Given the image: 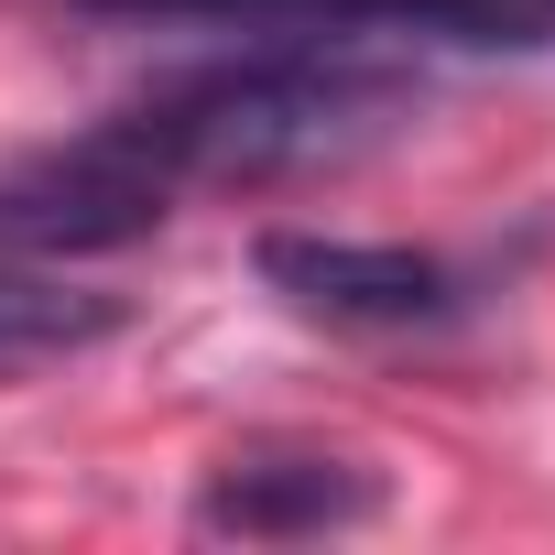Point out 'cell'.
<instances>
[{
    "label": "cell",
    "instance_id": "277c9868",
    "mask_svg": "<svg viewBox=\"0 0 555 555\" xmlns=\"http://www.w3.org/2000/svg\"><path fill=\"white\" fill-rule=\"evenodd\" d=\"M261 284L317 327H360V338H403V327H447L468 317V272L403 240H327V229H272L261 240Z\"/></svg>",
    "mask_w": 555,
    "mask_h": 555
},
{
    "label": "cell",
    "instance_id": "7a4b0ae2",
    "mask_svg": "<svg viewBox=\"0 0 555 555\" xmlns=\"http://www.w3.org/2000/svg\"><path fill=\"white\" fill-rule=\"evenodd\" d=\"M175 218V185L131 153L120 120H88L77 142H44L0 164V250L23 261H77V250H131Z\"/></svg>",
    "mask_w": 555,
    "mask_h": 555
},
{
    "label": "cell",
    "instance_id": "3957f363",
    "mask_svg": "<svg viewBox=\"0 0 555 555\" xmlns=\"http://www.w3.org/2000/svg\"><path fill=\"white\" fill-rule=\"evenodd\" d=\"M120 23H240L272 44H468V55H522L555 44V0H77Z\"/></svg>",
    "mask_w": 555,
    "mask_h": 555
},
{
    "label": "cell",
    "instance_id": "6da1fadb",
    "mask_svg": "<svg viewBox=\"0 0 555 555\" xmlns=\"http://www.w3.org/2000/svg\"><path fill=\"white\" fill-rule=\"evenodd\" d=\"M414 109H425L414 66H382V55H349V44H261V55L185 66L109 120L185 196V185H284V175H317V164H360Z\"/></svg>",
    "mask_w": 555,
    "mask_h": 555
},
{
    "label": "cell",
    "instance_id": "5b68a950",
    "mask_svg": "<svg viewBox=\"0 0 555 555\" xmlns=\"http://www.w3.org/2000/svg\"><path fill=\"white\" fill-rule=\"evenodd\" d=\"M382 512V479L338 447H240L207 468L196 522L240 533V544H295V533H349Z\"/></svg>",
    "mask_w": 555,
    "mask_h": 555
},
{
    "label": "cell",
    "instance_id": "8992f818",
    "mask_svg": "<svg viewBox=\"0 0 555 555\" xmlns=\"http://www.w3.org/2000/svg\"><path fill=\"white\" fill-rule=\"evenodd\" d=\"M120 327L109 295H66L55 272H0V371L23 360H66V349H99Z\"/></svg>",
    "mask_w": 555,
    "mask_h": 555
}]
</instances>
